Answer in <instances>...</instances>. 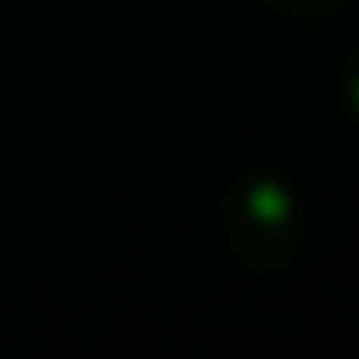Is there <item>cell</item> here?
<instances>
[{
  "instance_id": "6da1fadb",
  "label": "cell",
  "mask_w": 359,
  "mask_h": 359,
  "mask_svg": "<svg viewBox=\"0 0 359 359\" xmlns=\"http://www.w3.org/2000/svg\"><path fill=\"white\" fill-rule=\"evenodd\" d=\"M278 5H287V9H300V14H314V9H332L337 0H278Z\"/></svg>"
},
{
  "instance_id": "7a4b0ae2",
  "label": "cell",
  "mask_w": 359,
  "mask_h": 359,
  "mask_svg": "<svg viewBox=\"0 0 359 359\" xmlns=\"http://www.w3.org/2000/svg\"><path fill=\"white\" fill-rule=\"evenodd\" d=\"M351 96H355V105H359V60H355V73H351Z\"/></svg>"
}]
</instances>
